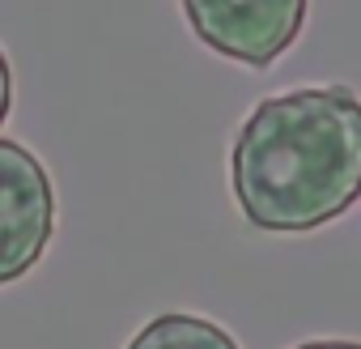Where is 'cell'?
I'll list each match as a JSON object with an SVG mask.
<instances>
[{
	"mask_svg": "<svg viewBox=\"0 0 361 349\" xmlns=\"http://www.w3.org/2000/svg\"><path fill=\"white\" fill-rule=\"evenodd\" d=\"M230 188L264 235H310L361 201V98L302 85L264 98L230 149Z\"/></svg>",
	"mask_w": 361,
	"mask_h": 349,
	"instance_id": "1",
	"label": "cell"
},
{
	"mask_svg": "<svg viewBox=\"0 0 361 349\" xmlns=\"http://www.w3.org/2000/svg\"><path fill=\"white\" fill-rule=\"evenodd\" d=\"M310 0H183L192 35L217 56L268 69L302 35Z\"/></svg>",
	"mask_w": 361,
	"mask_h": 349,
	"instance_id": "2",
	"label": "cell"
},
{
	"mask_svg": "<svg viewBox=\"0 0 361 349\" xmlns=\"http://www.w3.org/2000/svg\"><path fill=\"white\" fill-rule=\"evenodd\" d=\"M56 230V188L47 166L0 136V285L26 277Z\"/></svg>",
	"mask_w": 361,
	"mask_h": 349,
	"instance_id": "3",
	"label": "cell"
},
{
	"mask_svg": "<svg viewBox=\"0 0 361 349\" xmlns=\"http://www.w3.org/2000/svg\"><path fill=\"white\" fill-rule=\"evenodd\" d=\"M128 349H238V341L204 319V315H183V311H166L157 319H149L132 341Z\"/></svg>",
	"mask_w": 361,
	"mask_h": 349,
	"instance_id": "4",
	"label": "cell"
},
{
	"mask_svg": "<svg viewBox=\"0 0 361 349\" xmlns=\"http://www.w3.org/2000/svg\"><path fill=\"white\" fill-rule=\"evenodd\" d=\"M9 111H13V69H9V56L0 52V128H5Z\"/></svg>",
	"mask_w": 361,
	"mask_h": 349,
	"instance_id": "5",
	"label": "cell"
},
{
	"mask_svg": "<svg viewBox=\"0 0 361 349\" xmlns=\"http://www.w3.org/2000/svg\"><path fill=\"white\" fill-rule=\"evenodd\" d=\"M293 349H361V341H344V336H319V341H302Z\"/></svg>",
	"mask_w": 361,
	"mask_h": 349,
	"instance_id": "6",
	"label": "cell"
}]
</instances>
